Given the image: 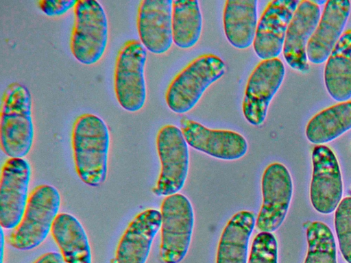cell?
<instances>
[{
  "instance_id": "6da1fadb",
  "label": "cell",
  "mask_w": 351,
  "mask_h": 263,
  "mask_svg": "<svg viewBox=\"0 0 351 263\" xmlns=\"http://www.w3.org/2000/svg\"><path fill=\"white\" fill-rule=\"evenodd\" d=\"M71 146L75 171L88 186L98 187L106 179L110 147L107 125L98 116L84 113L75 120Z\"/></svg>"
},
{
  "instance_id": "7a4b0ae2",
  "label": "cell",
  "mask_w": 351,
  "mask_h": 263,
  "mask_svg": "<svg viewBox=\"0 0 351 263\" xmlns=\"http://www.w3.org/2000/svg\"><path fill=\"white\" fill-rule=\"evenodd\" d=\"M32 96L24 84L12 82L5 88L0 112L1 149L9 158H24L34 136Z\"/></svg>"
},
{
  "instance_id": "3957f363",
  "label": "cell",
  "mask_w": 351,
  "mask_h": 263,
  "mask_svg": "<svg viewBox=\"0 0 351 263\" xmlns=\"http://www.w3.org/2000/svg\"><path fill=\"white\" fill-rule=\"evenodd\" d=\"M223 60L213 53L199 55L172 79L165 92V101L175 113L184 114L198 103L205 90L226 73Z\"/></svg>"
},
{
  "instance_id": "277c9868",
  "label": "cell",
  "mask_w": 351,
  "mask_h": 263,
  "mask_svg": "<svg viewBox=\"0 0 351 263\" xmlns=\"http://www.w3.org/2000/svg\"><path fill=\"white\" fill-rule=\"evenodd\" d=\"M60 206V195L54 186H36L29 195L19 223L5 237L8 245L21 251L38 247L51 233Z\"/></svg>"
},
{
  "instance_id": "5b68a950",
  "label": "cell",
  "mask_w": 351,
  "mask_h": 263,
  "mask_svg": "<svg viewBox=\"0 0 351 263\" xmlns=\"http://www.w3.org/2000/svg\"><path fill=\"white\" fill-rule=\"evenodd\" d=\"M70 49L74 58L85 65L100 60L108 41V23L101 4L95 0H77Z\"/></svg>"
},
{
  "instance_id": "8992f818",
  "label": "cell",
  "mask_w": 351,
  "mask_h": 263,
  "mask_svg": "<svg viewBox=\"0 0 351 263\" xmlns=\"http://www.w3.org/2000/svg\"><path fill=\"white\" fill-rule=\"evenodd\" d=\"M147 55V49L140 40L130 39L124 42L116 58L114 93L120 106L130 112L139 111L146 101L145 66Z\"/></svg>"
},
{
  "instance_id": "52a82bcc",
  "label": "cell",
  "mask_w": 351,
  "mask_h": 263,
  "mask_svg": "<svg viewBox=\"0 0 351 263\" xmlns=\"http://www.w3.org/2000/svg\"><path fill=\"white\" fill-rule=\"evenodd\" d=\"M160 258L164 263H179L191 240L194 213L188 198L179 193L166 196L160 206Z\"/></svg>"
},
{
  "instance_id": "ba28073f",
  "label": "cell",
  "mask_w": 351,
  "mask_h": 263,
  "mask_svg": "<svg viewBox=\"0 0 351 263\" xmlns=\"http://www.w3.org/2000/svg\"><path fill=\"white\" fill-rule=\"evenodd\" d=\"M156 149L160 171L152 192L156 196H169L184 186L189 170L188 144L180 128L165 125L156 136Z\"/></svg>"
},
{
  "instance_id": "9c48e42d",
  "label": "cell",
  "mask_w": 351,
  "mask_h": 263,
  "mask_svg": "<svg viewBox=\"0 0 351 263\" xmlns=\"http://www.w3.org/2000/svg\"><path fill=\"white\" fill-rule=\"evenodd\" d=\"M285 75V65L278 58L261 60L251 72L242 101L243 114L251 125L259 126L263 123L269 103Z\"/></svg>"
},
{
  "instance_id": "30bf717a",
  "label": "cell",
  "mask_w": 351,
  "mask_h": 263,
  "mask_svg": "<svg viewBox=\"0 0 351 263\" xmlns=\"http://www.w3.org/2000/svg\"><path fill=\"white\" fill-rule=\"evenodd\" d=\"M293 193L291 175L279 162L269 164L262 177L263 203L256 220L261 231L273 232L283 223Z\"/></svg>"
},
{
  "instance_id": "8fae6325",
  "label": "cell",
  "mask_w": 351,
  "mask_h": 263,
  "mask_svg": "<svg viewBox=\"0 0 351 263\" xmlns=\"http://www.w3.org/2000/svg\"><path fill=\"white\" fill-rule=\"evenodd\" d=\"M31 167L27 160L9 158L2 166L0 180V225L13 229L19 223L25 209Z\"/></svg>"
},
{
  "instance_id": "7c38bea8",
  "label": "cell",
  "mask_w": 351,
  "mask_h": 263,
  "mask_svg": "<svg viewBox=\"0 0 351 263\" xmlns=\"http://www.w3.org/2000/svg\"><path fill=\"white\" fill-rule=\"evenodd\" d=\"M312 162L311 201L318 212L328 214L337 208L343 195L339 163L333 151L324 145L313 148Z\"/></svg>"
},
{
  "instance_id": "4fadbf2b",
  "label": "cell",
  "mask_w": 351,
  "mask_h": 263,
  "mask_svg": "<svg viewBox=\"0 0 351 263\" xmlns=\"http://www.w3.org/2000/svg\"><path fill=\"white\" fill-rule=\"evenodd\" d=\"M298 0H273L267 3L258 21L253 48L263 60L277 58L283 49L288 26Z\"/></svg>"
},
{
  "instance_id": "5bb4252c",
  "label": "cell",
  "mask_w": 351,
  "mask_h": 263,
  "mask_svg": "<svg viewBox=\"0 0 351 263\" xmlns=\"http://www.w3.org/2000/svg\"><path fill=\"white\" fill-rule=\"evenodd\" d=\"M180 129L189 146L215 158L238 160L247 151L246 139L232 130L210 129L185 117L180 119Z\"/></svg>"
},
{
  "instance_id": "9a60e30c",
  "label": "cell",
  "mask_w": 351,
  "mask_h": 263,
  "mask_svg": "<svg viewBox=\"0 0 351 263\" xmlns=\"http://www.w3.org/2000/svg\"><path fill=\"white\" fill-rule=\"evenodd\" d=\"M320 17L319 5L315 1H300L288 26L282 49L286 62L296 71L306 73L310 71L306 48Z\"/></svg>"
},
{
  "instance_id": "2e32d148",
  "label": "cell",
  "mask_w": 351,
  "mask_h": 263,
  "mask_svg": "<svg viewBox=\"0 0 351 263\" xmlns=\"http://www.w3.org/2000/svg\"><path fill=\"white\" fill-rule=\"evenodd\" d=\"M172 0H143L138 7L139 40L154 54L167 52L173 44Z\"/></svg>"
},
{
  "instance_id": "e0dca14e",
  "label": "cell",
  "mask_w": 351,
  "mask_h": 263,
  "mask_svg": "<svg viewBox=\"0 0 351 263\" xmlns=\"http://www.w3.org/2000/svg\"><path fill=\"white\" fill-rule=\"evenodd\" d=\"M161 221V213L155 209H147L136 214L119 241L114 262L145 263Z\"/></svg>"
},
{
  "instance_id": "ac0fdd59",
  "label": "cell",
  "mask_w": 351,
  "mask_h": 263,
  "mask_svg": "<svg viewBox=\"0 0 351 263\" xmlns=\"http://www.w3.org/2000/svg\"><path fill=\"white\" fill-rule=\"evenodd\" d=\"M350 10L351 2L348 0L326 1L318 25L307 45L308 61L320 64L327 60L343 34Z\"/></svg>"
},
{
  "instance_id": "d6986e66",
  "label": "cell",
  "mask_w": 351,
  "mask_h": 263,
  "mask_svg": "<svg viewBox=\"0 0 351 263\" xmlns=\"http://www.w3.org/2000/svg\"><path fill=\"white\" fill-rule=\"evenodd\" d=\"M257 6V0L226 1L223 30L234 47L245 49L253 45L258 24Z\"/></svg>"
},
{
  "instance_id": "ffe728a7",
  "label": "cell",
  "mask_w": 351,
  "mask_h": 263,
  "mask_svg": "<svg viewBox=\"0 0 351 263\" xmlns=\"http://www.w3.org/2000/svg\"><path fill=\"white\" fill-rule=\"evenodd\" d=\"M64 263H92L91 249L79 220L66 212L58 213L51 229Z\"/></svg>"
},
{
  "instance_id": "44dd1931",
  "label": "cell",
  "mask_w": 351,
  "mask_h": 263,
  "mask_svg": "<svg viewBox=\"0 0 351 263\" xmlns=\"http://www.w3.org/2000/svg\"><path fill=\"white\" fill-rule=\"evenodd\" d=\"M255 225L253 212L243 210L234 214L221 235L216 263H247L249 240Z\"/></svg>"
},
{
  "instance_id": "7402d4cb",
  "label": "cell",
  "mask_w": 351,
  "mask_h": 263,
  "mask_svg": "<svg viewBox=\"0 0 351 263\" xmlns=\"http://www.w3.org/2000/svg\"><path fill=\"white\" fill-rule=\"evenodd\" d=\"M324 82L335 101L344 102L351 98V29L343 33L328 58Z\"/></svg>"
},
{
  "instance_id": "603a6c76",
  "label": "cell",
  "mask_w": 351,
  "mask_h": 263,
  "mask_svg": "<svg viewBox=\"0 0 351 263\" xmlns=\"http://www.w3.org/2000/svg\"><path fill=\"white\" fill-rule=\"evenodd\" d=\"M351 129V100L327 108L311 118L305 134L309 142L322 145Z\"/></svg>"
},
{
  "instance_id": "cb8c5ba5",
  "label": "cell",
  "mask_w": 351,
  "mask_h": 263,
  "mask_svg": "<svg viewBox=\"0 0 351 263\" xmlns=\"http://www.w3.org/2000/svg\"><path fill=\"white\" fill-rule=\"evenodd\" d=\"M202 15L197 0H173L172 36L173 43L188 49L199 41L202 30Z\"/></svg>"
},
{
  "instance_id": "d4e9b609",
  "label": "cell",
  "mask_w": 351,
  "mask_h": 263,
  "mask_svg": "<svg viewBox=\"0 0 351 263\" xmlns=\"http://www.w3.org/2000/svg\"><path fill=\"white\" fill-rule=\"evenodd\" d=\"M308 252L304 263H337L336 245L332 231L320 221L306 229Z\"/></svg>"
},
{
  "instance_id": "484cf974",
  "label": "cell",
  "mask_w": 351,
  "mask_h": 263,
  "mask_svg": "<svg viewBox=\"0 0 351 263\" xmlns=\"http://www.w3.org/2000/svg\"><path fill=\"white\" fill-rule=\"evenodd\" d=\"M335 225L341 254L351 263V197L343 198L336 208Z\"/></svg>"
},
{
  "instance_id": "4316f807",
  "label": "cell",
  "mask_w": 351,
  "mask_h": 263,
  "mask_svg": "<svg viewBox=\"0 0 351 263\" xmlns=\"http://www.w3.org/2000/svg\"><path fill=\"white\" fill-rule=\"evenodd\" d=\"M247 263H278V245L270 232L261 231L254 238Z\"/></svg>"
},
{
  "instance_id": "83f0119b",
  "label": "cell",
  "mask_w": 351,
  "mask_h": 263,
  "mask_svg": "<svg viewBox=\"0 0 351 263\" xmlns=\"http://www.w3.org/2000/svg\"><path fill=\"white\" fill-rule=\"evenodd\" d=\"M75 0H40L38 7L48 16H61L74 8Z\"/></svg>"
},
{
  "instance_id": "f1b7e54d",
  "label": "cell",
  "mask_w": 351,
  "mask_h": 263,
  "mask_svg": "<svg viewBox=\"0 0 351 263\" xmlns=\"http://www.w3.org/2000/svg\"><path fill=\"white\" fill-rule=\"evenodd\" d=\"M33 263H64V262L60 253L52 251L42 255Z\"/></svg>"
},
{
  "instance_id": "f546056e",
  "label": "cell",
  "mask_w": 351,
  "mask_h": 263,
  "mask_svg": "<svg viewBox=\"0 0 351 263\" xmlns=\"http://www.w3.org/2000/svg\"><path fill=\"white\" fill-rule=\"evenodd\" d=\"M3 229L1 227V263H3L4 242H5V236H4Z\"/></svg>"
}]
</instances>
